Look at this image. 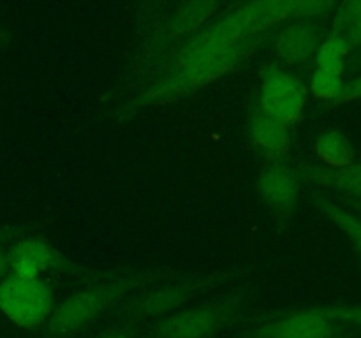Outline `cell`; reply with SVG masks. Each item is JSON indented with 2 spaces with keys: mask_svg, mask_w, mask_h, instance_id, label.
<instances>
[{
  "mask_svg": "<svg viewBox=\"0 0 361 338\" xmlns=\"http://www.w3.org/2000/svg\"><path fill=\"white\" fill-rule=\"evenodd\" d=\"M101 338H129V337H127V334H123V333H108V334H104V337H101Z\"/></svg>",
  "mask_w": 361,
  "mask_h": 338,
  "instance_id": "obj_19",
  "label": "cell"
},
{
  "mask_svg": "<svg viewBox=\"0 0 361 338\" xmlns=\"http://www.w3.org/2000/svg\"><path fill=\"white\" fill-rule=\"evenodd\" d=\"M259 338H331L334 324L328 313L310 310V312L293 313L268 324L257 331Z\"/></svg>",
  "mask_w": 361,
  "mask_h": 338,
  "instance_id": "obj_5",
  "label": "cell"
},
{
  "mask_svg": "<svg viewBox=\"0 0 361 338\" xmlns=\"http://www.w3.org/2000/svg\"><path fill=\"white\" fill-rule=\"evenodd\" d=\"M356 97H361V76L353 81L351 87H349L348 90H344V94H342L341 99L349 101V99H356Z\"/></svg>",
  "mask_w": 361,
  "mask_h": 338,
  "instance_id": "obj_16",
  "label": "cell"
},
{
  "mask_svg": "<svg viewBox=\"0 0 361 338\" xmlns=\"http://www.w3.org/2000/svg\"><path fill=\"white\" fill-rule=\"evenodd\" d=\"M53 263V252L42 242H23L13 250L9 256V264L13 268V275L27 278H39L42 271Z\"/></svg>",
  "mask_w": 361,
  "mask_h": 338,
  "instance_id": "obj_8",
  "label": "cell"
},
{
  "mask_svg": "<svg viewBox=\"0 0 361 338\" xmlns=\"http://www.w3.org/2000/svg\"><path fill=\"white\" fill-rule=\"evenodd\" d=\"M261 104L264 115L289 125L298 122L305 109L307 88L291 74L274 73L264 80Z\"/></svg>",
  "mask_w": 361,
  "mask_h": 338,
  "instance_id": "obj_2",
  "label": "cell"
},
{
  "mask_svg": "<svg viewBox=\"0 0 361 338\" xmlns=\"http://www.w3.org/2000/svg\"><path fill=\"white\" fill-rule=\"evenodd\" d=\"M348 13L344 14L345 21H348L349 34L355 41L361 42V2L358 4H349Z\"/></svg>",
  "mask_w": 361,
  "mask_h": 338,
  "instance_id": "obj_15",
  "label": "cell"
},
{
  "mask_svg": "<svg viewBox=\"0 0 361 338\" xmlns=\"http://www.w3.org/2000/svg\"><path fill=\"white\" fill-rule=\"evenodd\" d=\"M310 90L319 99H341L344 94V83H342L341 74L326 73V70L317 69L310 81Z\"/></svg>",
  "mask_w": 361,
  "mask_h": 338,
  "instance_id": "obj_12",
  "label": "cell"
},
{
  "mask_svg": "<svg viewBox=\"0 0 361 338\" xmlns=\"http://www.w3.org/2000/svg\"><path fill=\"white\" fill-rule=\"evenodd\" d=\"M226 313L217 308H189L166 317L155 326L157 338H212L226 326Z\"/></svg>",
  "mask_w": 361,
  "mask_h": 338,
  "instance_id": "obj_3",
  "label": "cell"
},
{
  "mask_svg": "<svg viewBox=\"0 0 361 338\" xmlns=\"http://www.w3.org/2000/svg\"><path fill=\"white\" fill-rule=\"evenodd\" d=\"M109 291L92 289L71 296L51 312V327L60 334H69L90 323L108 303Z\"/></svg>",
  "mask_w": 361,
  "mask_h": 338,
  "instance_id": "obj_4",
  "label": "cell"
},
{
  "mask_svg": "<svg viewBox=\"0 0 361 338\" xmlns=\"http://www.w3.org/2000/svg\"><path fill=\"white\" fill-rule=\"evenodd\" d=\"M316 151L324 164L335 169L345 168L355 162V148L351 141L338 132H324L317 137Z\"/></svg>",
  "mask_w": 361,
  "mask_h": 338,
  "instance_id": "obj_10",
  "label": "cell"
},
{
  "mask_svg": "<svg viewBox=\"0 0 361 338\" xmlns=\"http://www.w3.org/2000/svg\"><path fill=\"white\" fill-rule=\"evenodd\" d=\"M331 215H334L335 222H337V224L341 225V227L344 229L349 236H351L353 242H355V245L358 246L360 252H361V222L355 220L351 215L344 213V211H341V210H331Z\"/></svg>",
  "mask_w": 361,
  "mask_h": 338,
  "instance_id": "obj_13",
  "label": "cell"
},
{
  "mask_svg": "<svg viewBox=\"0 0 361 338\" xmlns=\"http://www.w3.org/2000/svg\"><path fill=\"white\" fill-rule=\"evenodd\" d=\"M250 137H252L254 144L263 151L279 154L288 146L289 129L286 123L270 118L267 115H261L254 118L252 125H250Z\"/></svg>",
  "mask_w": 361,
  "mask_h": 338,
  "instance_id": "obj_9",
  "label": "cell"
},
{
  "mask_svg": "<svg viewBox=\"0 0 361 338\" xmlns=\"http://www.w3.org/2000/svg\"><path fill=\"white\" fill-rule=\"evenodd\" d=\"M0 310L16 326L35 327L51 315V292L39 278L11 275L0 284Z\"/></svg>",
  "mask_w": 361,
  "mask_h": 338,
  "instance_id": "obj_1",
  "label": "cell"
},
{
  "mask_svg": "<svg viewBox=\"0 0 361 338\" xmlns=\"http://www.w3.org/2000/svg\"><path fill=\"white\" fill-rule=\"evenodd\" d=\"M349 51V41L345 35L334 32L328 39H324L316 51V60L319 70L342 74L344 70V56Z\"/></svg>",
  "mask_w": 361,
  "mask_h": 338,
  "instance_id": "obj_11",
  "label": "cell"
},
{
  "mask_svg": "<svg viewBox=\"0 0 361 338\" xmlns=\"http://www.w3.org/2000/svg\"><path fill=\"white\" fill-rule=\"evenodd\" d=\"M259 192L275 210H289L298 197V182L286 169H274L259 180Z\"/></svg>",
  "mask_w": 361,
  "mask_h": 338,
  "instance_id": "obj_7",
  "label": "cell"
},
{
  "mask_svg": "<svg viewBox=\"0 0 361 338\" xmlns=\"http://www.w3.org/2000/svg\"><path fill=\"white\" fill-rule=\"evenodd\" d=\"M338 171L341 173H338L337 180L342 187L361 192V164L355 165V162H353L345 168H341Z\"/></svg>",
  "mask_w": 361,
  "mask_h": 338,
  "instance_id": "obj_14",
  "label": "cell"
},
{
  "mask_svg": "<svg viewBox=\"0 0 361 338\" xmlns=\"http://www.w3.org/2000/svg\"><path fill=\"white\" fill-rule=\"evenodd\" d=\"M349 317H351L353 323H356L358 326H361V308L360 310H353V312L349 313Z\"/></svg>",
  "mask_w": 361,
  "mask_h": 338,
  "instance_id": "obj_18",
  "label": "cell"
},
{
  "mask_svg": "<svg viewBox=\"0 0 361 338\" xmlns=\"http://www.w3.org/2000/svg\"><path fill=\"white\" fill-rule=\"evenodd\" d=\"M7 264H9V256H7V254L0 249V275L4 273V270H6Z\"/></svg>",
  "mask_w": 361,
  "mask_h": 338,
  "instance_id": "obj_17",
  "label": "cell"
},
{
  "mask_svg": "<svg viewBox=\"0 0 361 338\" xmlns=\"http://www.w3.org/2000/svg\"><path fill=\"white\" fill-rule=\"evenodd\" d=\"M321 30L312 21H300L289 25L279 35L277 48L281 55L289 62H303L321 44Z\"/></svg>",
  "mask_w": 361,
  "mask_h": 338,
  "instance_id": "obj_6",
  "label": "cell"
}]
</instances>
